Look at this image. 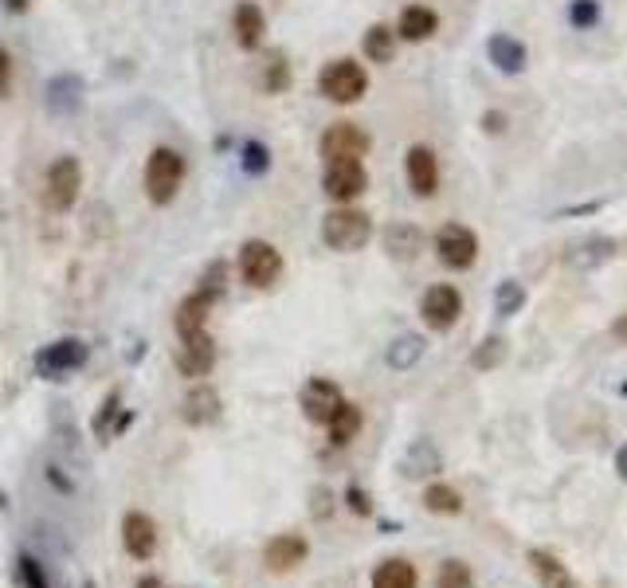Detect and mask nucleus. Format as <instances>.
Masks as SVG:
<instances>
[{
    "instance_id": "2eb2a0df",
    "label": "nucleus",
    "mask_w": 627,
    "mask_h": 588,
    "mask_svg": "<svg viewBox=\"0 0 627 588\" xmlns=\"http://www.w3.org/2000/svg\"><path fill=\"white\" fill-rule=\"evenodd\" d=\"M220 412H224V400H220V392L212 385L196 381L189 388V397L180 400V420L192 424V428H208L220 420Z\"/></svg>"
},
{
    "instance_id": "f3484780",
    "label": "nucleus",
    "mask_w": 627,
    "mask_h": 588,
    "mask_svg": "<svg viewBox=\"0 0 627 588\" xmlns=\"http://www.w3.org/2000/svg\"><path fill=\"white\" fill-rule=\"evenodd\" d=\"M487 59L502 75H521V71L529 67V47L521 44L518 36H509V32H494L487 39Z\"/></svg>"
},
{
    "instance_id": "7c9ffc66",
    "label": "nucleus",
    "mask_w": 627,
    "mask_h": 588,
    "mask_svg": "<svg viewBox=\"0 0 627 588\" xmlns=\"http://www.w3.org/2000/svg\"><path fill=\"white\" fill-rule=\"evenodd\" d=\"M240 169H243L247 177H263V173H271V150L263 146V141L247 138L243 146H240Z\"/></svg>"
},
{
    "instance_id": "7ed1b4c3",
    "label": "nucleus",
    "mask_w": 627,
    "mask_h": 588,
    "mask_svg": "<svg viewBox=\"0 0 627 588\" xmlns=\"http://www.w3.org/2000/svg\"><path fill=\"white\" fill-rule=\"evenodd\" d=\"M369 90V71L361 67L357 59H330L325 67L318 71V95L337 102V107H353V102L365 98Z\"/></svg>"
},
{
    "instance_id": "f704fd0d",
    "label": "nucleus",
    "mask_w": 627,
    "mask_h": 588,
    "mask_svg": "<svg viewBox=\"0 0 627 588\" xmlns=\"http://www.w3.org/2000/svg\"><path fill=\"white\" fill-rule=\"evenodd\" d=\"M118 412H122V408H118V392H110V397L102 400V412L95 416V436H98L102 443H107V439H114L118 431L126 428V420H129V416H122V420L114 424V416H118Z\"/></svg>"
},
{
    "instance_id": "dca6fc26",
    "label": "nucleus",
    "mask_w": 627,
    "mask_h": 588,
    "mask_svg": "<svg viewBox=\"0 0 627 588\" xmlns=\"http://www.w3.org/2000/svg\"><path fill=\"white\" fill-rule=\"evenodd\" d=\"M306 557H310V542L303 533H279V538H271L263 545V565L271 573H291L303 565Z\"/></svg>"
},
{
    "instance_id": "f8f14e48",
    "label": "nucleus",
    "mask_w": 627,
    "mask_h": 588,
    "mask_svg": "<svg viewBox=\"0 0 627 588\" xmlns=\"http://www.w3.org/2000/svg\"><path fill=\"white\" fill-rule=\"evenodd\" d=\"M173 365H177V373L192 377V381H204V377L216 369V342L208 337V330L180 337V349L173 353Z\"/></svg>"
},
{
    "instance_id": "b1692460",
    "label": "nucleus",
    "mask_w": 627,
    "mask_h": 588,
    "mask_svg": "<svg viewBox=\"0 0 627 588\" xmlns=\"http://www.w3.org/2000/svg\"><path fill=\"white\" fill-rule=\"evenodd\" d=\"M533 577H538L541 588H577V581H572V573L560 565V557H553L549 549H529L526 553Z\"/></svg>"
},
{
    "instance_id": "f03ea898",
    "label": "nucleus",
    "mask_w": 627,
    "mask_h": 588,
    "mask_svg": "<svg viewBox=\"0 0 627 588\" xmlns=\"http://www.w3.org/2000/svg\"><path fill=\"white\" fill-rule=\"evenodd\" d=\"M185 153L173 150V146H157L149 157H146V196L157 204V208H169L177 201L180 185H185Z\"/></svg>"
},
{
    "instance_id": "a211bd4d",
    "label": "nucleus",
    "mask_w": 627,
    "mask_h": 588,
    "mask_svg": "<svg viewBox=\"0 0 627 588\" xmlns=\"http://www.w3.org/2000/svg\"><path fill=\"white\" fill-rule=\"evenodd\" d=\"M231 32H235V44L243 51H255L267 36V12L259 8L255 0H240L231 12Z\"/></svg>"
},
{
    "instance_id": "c03bdc74",
    "label": "nucleus",
    "mask_w": 627,
    "mask_h": 588,
    "mask_svg": "<svg viewBox=\"0 0 627 588\" xmlns=\"http://www.w3.org/2000/svg\"><path fill=\"white\" fill-rule=\"evenodd\" d=\"M616 470H620V479H627V443L616 451Z\"/></svg>"
},
{
    "instance_id": "37998d69",
    "label": "nucleus",
    "mask_w": 627,
    "mask_h": 588,
    "mask_svg": "<svg viewBox=\"0 0 627 588\" xmlns=\"http://www.w3.org/2000/svg\"><path fill=\"white\" fill-rule=\"evenodd\" d=\"M138 588H169V584H165L161 577H153V573H146V577L138 581Z\"/></svg>"
},
{
    "instance_id": "c85d7f7f",
    "label": "nucleus",
    "mask_w": 627,
    "mask_h": 588,
    "mask_svg": "<svg viewBox=\"0 0 627 588\" xmlns=\"http://www.w3.org/2000/svg\"><path fill=\"white\" fill-rule=\"evenodd\" d=\"M424 510L427 514H439V518H459L463 514V494L447 487V482H431L424 490Z\"/></svg>"
},
{
    "instance_id": "6ab92c4d",
    "label": "nucleus",
    "mask_w": 627,
    "mask_h": 588,
    "mask_svg": "<svg viewBox=\"0 0 627 588\" xmlns=\"http://www.w3.org/2000/svg\"><path fill=\"white\" fill-rule=\"evenodd\" d=\"M216 306V294L212 291H204V286H196V291L189 298H180V306H177V337H185V334H200L208 330V314H212Z\"/></svg>"
},
{
    "instance_id": "1a4fd4ad",
    "label": "nucleus",
    "mask_w": 627,
    "mask_h": 588,
    "mask_svg": "<svg viewBox=\"0 0 627 588\" xmlns=\"http://www.w3.org/2000/svg\"><path fill=\"white\" fill-rule=\"evenodd\" d=\"M436 255H439V263L443 267H451V271H470L475 267V259H478V235L470 232L467 224H443L436 232Z\"/></svg>"
},
{
    "instance_id": "412c9836",
    "label": "nucleus",
    "mask_w": 627,
    "mask_h": 588,
    "mask_svg": "<svg viewBox=\"0 0 627 588\" xmlns=\"http://www.w3.org/2000/svg\"><path fill=\"white\" fill-rule=\"evenodd\" d=\"M443 470V455L431 439H416L408 451L400 455V475L404 479H431Z\"/></svg>"
},
{
    "instance_id": "4468645a",
    "label": "nucleus",
    "mask_w": 627,
    "mask_h": 588,
    "mask_svg": "<svg viewBox=\"0 0 627 588\" xmlns=\"http://www.w3.org/2000/svg\"><path fill=\"white\" fill-rule=\"evenodd\" d=\"M122 549L134 561H149L157 553V521L146 510H129L122 518Z\"/></svg>"
},
{
    "instance_id": "4c0bfd02",
    "label": "nucleus",
    "mask_w": 627,
    "mask_h": 588,
    "mask_svg": "<svg viewBox=\"0 0 627 588\" xmlns=\"http://www.w3.org/2000/svg\"><path fill=\"white\" fill-rule=\"evenodd\" d=\"M16 577H20V584H24V588H47L44 569H39V561H36V557H28V553H24V557L16 561Z\"/></svg>"
},
{
    "instance_id": "a19ab883",
    "label": "nucleus",
    "mask_w": 627,
    "mask_h": 588,
    "mask_svg": "<svg viewBox=\"0 0 627 588\" xmlns=\"http://www.w3.org/2000/svg\"><path fill=\"white\" fill-rule=\"evenodd\" d=\"M482 129H487V134H502V129H506V114L502 110H487V114H482Z\"/></svg>"
},
{
    "instance_id": "ea45409f",
    "label": "nucleus",
    "mask_w": 627,
    "mask_h": 588,
    "mask_svg": "<svg viewBox=\"0 0 627 588\" xmlns=\"http://www.w3.org/2000/svg\"><path fill=\"white\" fill-rule=\"evenodd\" d=\"M345 499H349V510H353V514H373L369 494H365L361 487H349V490H345Z\"/></svg>"
},
{
    "instance_id": "e433bc0d",
    "label": "nucleus",
    "mask_w": 627,
    "mask_h": 588,
    "mask_svg": "<svg viewBox=\"0 0 627 588\" xmlns=\"http://www.w3.org/2000/svg\"><path fill=\"white\" fill-rule=\"evenodd\" d=\"M259 83H263L267 95H283V90L291 87V63H286L283 56H274L263 67V78H259Z\"/></svg>"
},
{
    "instance_id": "ddd939ff",
    "label": "nucleus",
    "mask_w": 627,
    "mask_h": 588,
    "mask_svg": "<svg viewBox=\"0 0 627 588\" xmlns=\"http://www.w3.org/2000/svg\"><path fill=\"white\" fill-rule=\"evenodd\" d=\"M404 173H408V189L420 201L439 192V157L431 146H412L408 157H404Z\"/></svg>"
},
{
    "instance_id": "20e7f679",
    "label": "nucleus",
    "mask_w": 627,
    "mask_h": 588,
    "mask_svg": "<svg viewBox=\"0 0 627 588\" xmlns=\"http://www.w3.org/2000/svg\"><path fill=\"white\" fill-rule=\"evenodd\" d=\"M78 192H83V165H78V157L63 153L56 161L47 165L44 173V208L47 212H71Z\"/></svg>"
},
{
    "instance_id": "4be33fe9",
    "label": "nucleus",
    "mask_w": 627,
    "mask_h": 588,
    "mask_svg": "<svg viewBox=\"0 0 627 588\" xmlns=\"http://www.w3.org/2000/svg\"><path fill=\"white\" fill-rule=\"evenodd\" d=\"M436 32H439V16L427 5H408L396 20V39H408V44H424Z\"/></svg>"
},
{
    "instance_id": "0eeeda50",
    "label": "nucleus",
    "mask_w": 627,
    "mask_h": 588,
    "mask_svg": "<svg viewBox=\"0 0 627 588\" xmlns=\"http://www.w3.org/2000/svg\"><path fill=\"white\" fill-rule=\"evenodd\" d=\"M87 342L83 337H59V342H51L36 353V377H44V381H63L67 373L83 369L87 365Z\"/></svg>"
},
{
    "instance_id": "39448f33",
    "label": "nucleus",
    "mask_w": 627,
    "mask_h": 588,
    "mask_svg": "<svg viewBox=\"0 0 627 588\" xmlns=\"http://www.w3.org/2000/svg\"><path fill=\"white\" fill-rule=\"evenodd\" d=\"M283 252L271 240H247L240 243V279L255 291H271L283 279Z\"/></svg>"
},
{
    "instance_id": "aec40b11",
    "label": "nucleus",
    "mask_w": 627,
    "mask_h": 588,
    "mask_svg": "<svg viewBox=\"0 0 627 588\" xmlns=\"http://www.w3.org/2000/svg\"><path fill=\"white\" fill-rule=\"evenodd\" d=\"M381 243H385V252L396 259V263H412V259L424 252V232L416 224H408V220H396V224L385 228Z\"/></svg>"
},
{
    "instance_id": "f257e3e1",
    "label": "nucleus",
    "mask_w": 627,
    "mask_h": 588,
    "mask_svg": "<svg viewBox=\"0 0 627 588\" xmlns=\"http://www.w3.org/2000/svg\"><path fill=\"white\" fill-rule=\"evenodd\" d=\"M369 240H373V216L361 212V208L337 204L322 216V243L330 247V252L353 255V252H361Z\"/></svg>"
},
{
    "instance_id": "cd10ccee",
    "label": "nucleus",
    "mask_w": 627,
    "mask_h": 588,
    "mask_svg": "<svg viewBox=\"0 0 627 588\" xmlns=\"http://www.w3.org/2000/svg\"><path fill=\"white\" fill-rule=\"evenodd\" d=\"M361 51H365V59L369 63H392V56H396V28H388V24H373L361 39Z\"/></svg>"
},
{
    "instance_id": "423d86ee",
    "label": "nucleus",
    "mask_w": 627,
    "mask_h": 588,
    "mask_svg": "<svg viewBox=\"0 0 627 588\" xmlns=\"http://www.w3.org/2000/svg\"><path fill=\"white\" fill-rule=\"evenodd\" d=\"M369 150H373V138H369V129H361L357 122H334V126H325V134L318 138V153L325 165L361 161Z\"/></svg>"
},
{
    "instance_id": "a878e982",
    "label": "nucleus",
    "mask_w": 627,
    "mask_h": 588,
    "mask_svg": "<svg viewBox=\"0 0 627 588\" xmlns=\"http://www.w3.org/2000/svg\"><path fill=\"white\" fill-rule=\"evenodd\" d=\"M83 102V78L78 75H56L47 83V107L56 114H71Z\"/></svg>"
},
{
    "instance_id": "473e14b6",
    "label": "nucleus",
    "mask_w": 627,
    "mask_h": 588,
    "mask_svg": "<svg viewBox=\"0 0 627 588\" xmlns=\"http://www.w3.org/2000/svg\"><path fill=\"white\" fill-rule=\"evenodd\" d=\"M521 306H526V286H521L518 279L499 283V291H494V310H499L502 318H514Z\"/></svg>"
},
{
    "instance_id": "c756f323",
    "label": "nucleus",
    "mask_w": 627,
    "mask_h": 588,
    "mask_svg": "<svg viewBox=\"0 0 627 588\" xmlns=\"http://www.w3.org/2000/svg\"><path fill=\"white\" fill-rule=\"evenodd\" d=\"M424 349H427V342H424L420 334H400L396 342L388 346L385 361H388V365H392V369H396V373H404V369H412V365L424 357Z\"/></svg>"
},
{
    "instance_id": "58836bf2",
    "label": "nucleus",
    "mask_w": 627,
    "mask_h": 588,
    "mask_svg": "<svg viewBox=\"0 0 627 588\" xmlns=\"http://www.w3.org/2000/svg\"><path fill=\"white\" fill-rule=\"evenodd\" d=\"M12 78H16V59L8 47H0V102L12 95Z\"/></svg>"
},
{
    "instance_id": "72a5a7b5",
    "label": "nucleus",
    "mask_w": 627,
    "mask_h": 588,
    "mask_svg": "<svg viewBox=\"0 0 627 588\" xmlns=\"http://www.w3.org/2000/svg\"><path fill=\"white\" fill-rule=\"evenodd\" d=\"M600 16H604V8H600V0H569V12H565L569 28L588 32V28H596V24H600Z\"/></svg>"
},
{
    "instance_id": "6e6552de",
    "label": "nucleus",
    "mask_w": 627,
    "mask_h": 588,
    "mask_svg": "<svg viewBox=\"0 0 627 588\" xmlns=\"http://www.w3.org/2000/svg\"><path fill=\"white\" fill-rule=\"evenodd\" d=\"M420 318L427 330H436V334H447L459 325L463 318V294L455 291L451 283H436V286H427L424 298H420Z\"/></svg>"
},
{
    "instance_id": "79ce46f5",
    "label": "nucleus",
    "mask_w": 627,
    "mask_h": 588,
    "mask_svg": "<svg viewBox=\"0 0 627 588\" xmlns=\"http://www.w3.org/2000/svg\"><path fill=\"white\" fill-rule=\"evenodd\" d=\"M612 337H616L620 346H627V314H620V318L612 322Z\"/></svg>"
},
{
    "instance_id": "c9c22d12",
    "label": "nucleus",
    "mask_w": 627,
    "mask_h": 588,
    "mask_svg": "<svg viewBox=\"0 0 627 588\" xmlns=\"http://www.w3.org/2000/svg\"><path fill=\"white\" fill-rule=\"evenodd\" d=\"M506 361V337H487L475 353H470V365H475L478 373H487V369H499V365Z\"/></svg>"
},
{
    "instance_id": "49530a36",
    "label": "nucleus",
    "mask_w": 627,
    "mask_h": 588,
    "mask_svg": "<svg viewBox=\"0 0 627 588\" xmlns=\"http://www.w3.org/2000/svg\"><path fill=\"white\" fill-rule=\"evenodd\" d=\"M620 392H623V397H627V385H623V388H620Z\"/></svg>"
},
{
    "instance_id": "9d476101",
    "label": "nucleus",
    "mask_w": 627,
    "mask_h": 588,
    "mask_svg": "<svg viewBox=\"0 0 627 588\" xmlns=\"http://www.w3.org/2000/svg\"><path fill=\"white\" fill-rule=\"evenodd\" d=\"M369 189V173H365V161H330L322 173V192L337 204H353L357 196Z\"/></svg>"
},
{
    "instance_id": "5701e85b",
    "label": "nucleus",
    "mask_w": 627,
    "mask_h": 588,
    "mask_svg": "<svg viewBox=\"0 0 627 588\" xmlns=\"http://www.w3.org/2000/svg\"><path fill=\"white\" fill-rule=\"evenodd\" d=\"M612 255H616V240H608V235H592V240H581L577 247H569L565 263L577 267V271H596V267H604Z\"/></svg>"
},
{
    "instance_id": "9b49d317",
    "label": "nucleus",
    "mask_w": 627,
    "mask_h": 588,
    "mask_svg": "<svg viewBox=\"0 0 627 588\" xmlns=\"http://www.w3.org/2000/svg\"><path fill=\"white\" fill-rule=\"evenodd\" d=\"M298 404H303V416L310 424H330L334 412L345 404V392L337 388L330 377H310V381L303 385V392H298Z\"/></svg>"
},
{
    "instance_id": "a18cd8bd",
    "label": "nucleus",
    "mask_w": 627,
    "mask_h": 588,
    "mask_svg": "<svg viewBox=\"0 0 627 588\" xmlns=\"http://www.w3.org/2000/svg\"><path fill=\"white\" fill-rule=\"evenodd\" d=\"M5 8L12 12V16H20V12H28V0H5Z\"/></svg>"
},
{
    "instance_id": "bb28decb",
    "label": "nucleus",
    "mask_w": 627,
    "mask_h": 588,
    "mask_svg": "<svg viewBox=\"0 0 627 588\" xmlns=\"http://www.w3.org/2000/svg\"><path fill=\"white\" fill-rule=\"evenodd\" d=\"M361 424H365L361 408H357V404H353V400H345L342 408L334 412V420L325 424V428H330V443H334V448H345V443H353V439H357Z\"/></svg>"
},
{
    "instance_id": "2f4dec72",
    "label": "nucleus",
    "mask_w": 627,
    "mask_h": 588,
    "mask_svg": "<svg viewBox=\"0 0 627 588\" xmlns=\"http://www.w3.org/2000/svg\"><path fill=\"white\" fill-rule=\"evenodd\" d=\"M436 588H475V573H470L467 561L451 557V561H443V565H439Z\"/></svg>"
},
{
    "instance_id": "393cba45",
    "label": "nucleus",
    "mask_w": 627,
    "mask_h": 588,
    "mask_svg": "<svg viewBox=\"0 0 627 588\" xmlns=\"http://www.w3.org/2000/svg\"><path fill=\"white\" fill-rule=\"evenodd\" d=\"M373 588H420V573L408 557H388L373 569Z\"/></svg>"
}]
</instances>
